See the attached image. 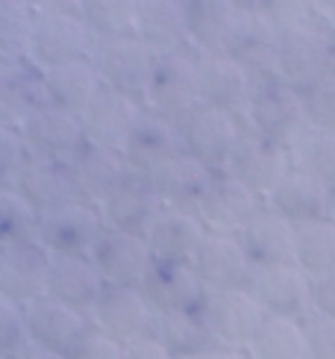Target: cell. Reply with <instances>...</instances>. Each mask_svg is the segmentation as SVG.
<instances>
[{"instance_id":"6da1fadb","label":"cell","mask_w":335,"mask_h":359,"mask_svg":"<svg viewBox=\"0 0 335 359\" xmlns=\"http://www.w3.org/2000/svg\"><path fill=\"white\" fill-rule=\"evenodd\" d=\"M245 118L253 133L288 147V151L309 130L303 100H300V88L288 86L285 80L273 77V74L271 77H256Z\"/></svg>"},{"instance_id":"7a4b0ae2","label":"cell","mask_w":335,"mask_h":359,"mask_svg":"<svg viewBox=\"0 0 335 359\" xmlns=\"http://www.w3.org/2000/svg\"><path fill=\"white\" fill-rule=\"evenodd\" d=\"M144 107L171 121H179L200 107V68L191 48L156 53Z\"/></svg>"},{"instance_id":"3957f363","label":"cell","mask_w":335,"mask_h":359,"mask_svg":"<svg viewBox=\"0 0 335 359\" xmlns=\"http://www.w3.org/2000/svg\"><path fill=\"white\" fill-rule=\"evenodd\" d=\"M88 59L95 65L103 88H112V92L130 95L144 103L150 74H153L156 65V53L139 36L95 39Z\"/></svg>"},{"instance_id":"277c9868","label":"cell","mask_w":335,"mask_h":359,"mask_svg":"<svg viewBox=\"0 0 335 359\" xmlns=\"http://www.w3.org/2000/svg\"><path fill=\"white\" fill-rule=\"evenodd\" d=\"M329 56V27L317 24L312 15L277 29V71L273 77L288 86L303 88L317 74L327 71Z\"/></svg>"},{"instance_id":"5b68a950","label":"cell","mask_w":335,"mask_h":359,"mask_svg":"<svg viewBox=\"0 0 335 359\" xmlns=\"http://www.w3.org/2000/svg\"><path fill=\"white\" fill-rule=\"evenodd\" d=\"M177 130H179L182 151L194 156L200 165H206L212 174L226 171L230 156L235 151V142L241 136L238 118L226 115L221 109L203 107V103L186 118H179Z\"/></svg>"},{"instance_id":"8992f818","label":"cell","mask_w":335,"mask_h":359,"mask_svg":"<svg viewBox=\"0 0 335 359\" xmlns=\"http://www.w3.org/2000/svg\"><path fill=\"white\" fill-rule=\"evenodd\" d=\"M103 227L100 209L77 198L53 212H44L36 238L50 257H88Z\"/></svg>"},{"instance_id":"52a82bcc","label":"cell","mask_w":335,"mask_h":359,"mask_svg":"<svg viewBox=\"0 0 335 359\" xmlns=\"http://www.w3.org/2000/svg\"><path fill=\"white\" fill-rule=\"evenodd\" d=\"M88 318L103 333L115 336L124 345L135 339L156 336L159 327V312L147 304L139 286H106Z\"/></svg>"},{"instance_id":"ba28073f","label":"cell","mask_w":335,"mask_h":359,"mask_svg":"<svg viewBox=\"0 0 335 359\" xmlns=\"http://www.w3.org/2000/svg\"><path fill=\"white\" fill-rule=\"evenodd\" d=\"M95 36L77 12H39L29 36V62L36 68H50L65 59L88 56Z\"/></svg>"},{"instance_id":"9c48e42d","label":"cell","mask_w":335,"mask_h":359,"mask_svg":"<svg viewBox=\"0 0 335 359\" xmlns=\"http://www.w3.org/2000/svg\"><path fill=\"white\" fill-rule=\"evenodd\" d=\"M262 206H265L262 194L247 189L230 171H218V174H212V183L206 186L194 212L209 233H233L235 236Z\"/></svg>"},{"instance_id":"30bf717a","label":"cell","mask_w":335,"mask_h":359,"mask_svg":"<svg viewBox=\"0 0 335 359\" xmlns=\"http://www.w3.org/2000/svg\"><path fill=\"white\" fill-rule=\"evenodd\" d=\"M139 289L159 316L203 309L209 294L203 280L197 277L194 265L179 259H153Z\"/></svg>"},{"instance_id":"8fae6325","label":"cell","mask_w":335,"mask_h":359,"mask_svg":"<svg viewBox=\"0 0 335 359\" xmlns=\"http://www.w3.org/2000/svg\"><path fill=\"white\" fill-rule=\"evenodd\" d=\"M292 151L277 142H271L265 136H259L250 127H241V136L235 142V151L230 156V171L233 177H238L247 189H253L256 194H268L273 191V186L292 171Z\"/></svg>"},{"instance_id":"7c38bea8","label":"cell","mask_w":335,"mask_h":359,"mask_svg":"<svg viewBox=\"0 0 335 359\" xmlns=\"http://www.w3.org/2000/svg\"><path fill=\"white\" fill-rule=\"evenodd\" d=\"M197 68H200V103L212 109H221L233 118L247 112L256 77L235 62L230 53H197Z\"/></svg>"},{"instance_id":"4fadbf2b","label":"cell","mask_w":335,"mask_h":359,"mask_svg":"<svg viewBox=\"0 0 335 359\" xmlns=\"http://www.w3.org/2000/svg\"><path fill=\"white\" fill-rule=\"evenodd\" d=\"M48 271L50 253L39 238L0 245V297L21 306L39 301L48 294Z\"/></svg>"},{"instance_id":"5bb4252c","label":"cell","mask_w":335,"mask_h":359,"mask_svg":"<svg viewBox=\"0 0 335 359\" xmlns=\"http://www.w3.org/2000/svg\"><path fill=\"white\" fill-rule=\"evenodd\" d=\"M194 271L203 280L206 292H233V289H250L256 268L247 259L245 248L238 245L233 233H206L194 253Z\"/></svg>"},{"instance_id":"9a60e30c","label":"cell","mask_w":335,"mask_h":359,"mask_svg":"<svg viewBox=\"0 0 335 359\" xmlns=\"http://www.w3.org/2000/svg\"><path fill=\"white\" fill-rule=\"evenodd\" d=\"M88 257L106 286H142L147 268L153 262V253H150L144 236L112 227H103Z\"/></svg>"},{"instance_id":"2e32d148","label":"cell","mask_w":335,"mask_h":359,"mask_svg":"<svg viewBox=\"0 0 335 359\" xmlns=\"http://www.w3.org/2000/svg\"><path fill=\"white\" fill-rule=\"evenodd\" d=\"M250 292L268 316H285L300 321L312 316V277L294 262L256 268Z\"/></svg>"},{"instance_id":"e0dca14e","label":"cell","mask_w":335,"mask_h":359,"mask_svg":"<svg viewBox=\"0 0 335 359\" xmlns=\"http://www.w3.org/2000/svg\"><path fill=\"white\" fill-rule=\"evenodd\" d=\"M18 130L27 151L33 156L71 162V156L86 144L80 115L62 107H53V103H44L41 109H36Z\"/></svg>"},{"instance_id":"ac0fdd59","label":"cell","mask_w":335,"mask_h":359,"mask_svg":"<svg viewBox=\"0 0 335 359\" xmlns=\"http://www.w3.org/2000/svg\"><path fill=\"white\" fill-rule=\"evenodd\" d=\"M203 316L212 327V333H215L218 345L245 351L268 312L253 297L250 289H233V292H209L203 304Z\"/></svg>"},{"instance_id":"d6986e66","label":"cell","mask_w":335,"mask_h":359,"mask_svg":"<svg viewBox=\"0 0 335 359\" xmlns=\"http://www.w3.org/2000/svg\"><path fill=\"white\" fill-rule=\"evenodd\" d=\"M24 318H27L29 345L44 348V351H56V353H71L74 345H77L91 327V318L86 312L74 309L68 304H59L48 294L33 304H27Z\"/></svg>"},{"instance_id":"ffe728a7","label":"cell","mask_w":335,"mask_h":359,"mask_svg":"<svg viewBox=\"0 0 335 359\" xmlns=\"http://www.w3.org/2000/svg\"><path fill=\"white\" fill-rule=\"evenodd\" d=\"M144 112V103L135 100L130 95L112 92V88H100L95 100L80 112V124H83V136L88 144H100V147H112L121 151L124 142L130 139V133L139 121V115Z\"/></svg>"},{"instance_id":"44dd1931","label":"cell","mask_w":335,"mask_h":359,"mask_svg":"<svg viewBox=\"0 0 335 359\" xmlns=\"http://www.w3.org/2000/svg\"><path fill=\"white\" fill-rule=\"evenodd\" d=\"M277 29L265 12L245 6L226 36L224 53H230L253 77H271L277 71Z\"/></svg>"},{"instance_id":"7402d4cb","label":"cell","mask_w":335,"mask_h":359,"mask_svg":"<svg viewBox=\"0 0 335 359\" xmlns=\"http://www.w3.org/2000/svg\"><path fill=\"white\" fill-rule=\"evenodd\" d=\"M177 154H182L177 121L150 112L144 107V112L139 115V121H135L130 133V139L121 147V156H124L127 168L135 174H153Z\"/></svg>"},{"instance_id":"603a6c76","label":"cell","mask_w":335,"mask_h":359,"mask_svg":"<svg viewBox=\"0 0 335 359\" xmlns=\"http://www.w3.org/2000/svg\"><path fill=\"white\" fill-rule=\"evenodd\" d=\"M332 194L335 191L327 183H321L317 177L300 168H292L265 198V206L273 209L277 215H282L285 221H292L294 227H300V224L329 218Z\"/></svg>"},{"instance_id":"cb8c5ba5","label":"cell","mask_w":335,"mask_h":359,"mask_svg":"<svg viewBox=\"0 0 335 359\" xmlns=\"http://www.w3.org/2000/svg\"><path fill=\"white\" fill-rule=\"evenodd\" d=\"M159 209H162V201H159V194L153 189L150 174L130 171L124 177V183L100 203V215H103L106 227L144 236Z\"/></svg>"},{"instance_id":"d4e9b609","label":"cell","mask_w":335,"mask_h":359,"mask_svg":"<svg viewBox=\"0 0 335 359\" xmlns=\"http://www.w3.org/2000/svg\"><path fill=\"white\" fill-rule=\"evenodd\" d=\"M68 168H71L74 189H77V198L86 201V203H95L97 209L130 174L121 151L100 147V144H88V142L71 156Z\"/></svg>"},{"instance_id":"484cf974","label":"cell","mask_w":335,"mask_h":359,"mask_svg":"<svg viewBox=\"0 0 335 359\" xmlns=\"http://www.w3.org/2000/svg\"><path fill=\"white\" fill-rule=\"evenodd\" d=\"M12 186L18 189L24 198L33 203L39 212H53V209L77 201V189H74L68 162L48 159V156H33L24 159L21 171L15 174Z\"/></svg>"},{"instance_id":"4316f807","label":"cell","mask_w":335,"mask_h":359,"mask_svg":"<svg viewBox=\"0 0 335 359\" xmlns=\"http://www.w3.org/2000/svg\"><path fill=\"white\" fill-rule=\"evenodd\" d=\"M253 268H271L294 262V224L262 206L259 212L235 233Z\"/></svg>"},{"instance_id":"83f0119b","label":"cell","mask_w":335,"mask_h":359,"mask_svg":"<svg viewBox=\"0 0 335 359\" xmlns=\"http://www.w3.org/2000/svg\"><path fill=\"white\" fill-rule=\"evenodd\" d=\"M203 221L197 218L191 209H174V206H162L156 218L150 221V227L144 233L147 248L153 253V259H179V262H191L197 248L206 238Z\"/></svg>"},{"instance_id":"f1b7e54d","label":"cell","mask_w":335,"mask_h":359,"mask_svg":"<svg viewBox=\"0 0 335 359\" xmlns=\"http://www.w3.org/2000/svg\"><path fill=\"white\" fill-rule=\"evenodd\" d=\"M106 283L91 262V257H50L48 297L91 316Z\"/></svg>"},{"instance_id":"f546056e","label":"cell","mask_w":335,"mask_h":359,"mask_svg":"<svg viewBox=\"0 0 335 359\" xmlns=\"http://www.w3.org/2000/svg\"><path fill=\"white\" fill-rule=\"evenodd\" d=\"M135 36L153 53L189 48L186 0H139V9H135Z\"/></svg>"},{"instance_id":"4dcf8cb0","label":"cell","mask_w":335,"mask_h":359,"mask_svg":"<svg viewBox=\"0 0 335 359\" xmlns=\"http://www.w3.org/2000/svg\"><path fill=\"white\" fill-rule=\"evenodd\" d=\"M44 77V88H48V100L53 107H62L68 112H83L95 95L103 88L95 65H91L88 56H77V59H65V62H56L50 68H41Z\"/></svg>"},{"instance_id":"1f68e13d","label":"cell","mask_w":335,"mask_h":359,"mask_svg":"<svg viewBox=\"0 0 335 359\" xmlns=\"http://www.w3.org/2000/svg\"><path fill=\"white\" fill-rule=\"evenodd\" d=\"M150 180H153V189L159 194L162 206L191 209L194 212L197 203H200V198H203L206 186L212 183V171L182 151L174 159H168L162 168H156L153 174H150Z\"/></svg>"},{"instance_id":"d6a6232c","label":"cell","mask_w":335,"mask_h":359,"mask_svg":"<svg viewBox=\"0 0 335 359\" xmlns=\"http://www.w3.org/2000/svg\"><path fill=\"white\" fill-rule=\"evenodd\" d=\"M48 100L41 68L33 62H12L0 77V124L21 127Z\"/></svg>"},{"instance_id":"836d02e7","label":"cell","mask_w":335,"mask_h":359,"mask_svg":"<svg viewBox=\"0 0 335 359\" xmlns=\"http://www.w3.org/2000/svg\"><path fill=\"white\" fill-rule=\"evenodd\" d=\"M238 0H186V27H189V48L194 53H215L224 50L226 36L241 15Z\"/></svg>"},{"instance_id":"e575fe53","label":"cell","mask_w":335,"mask_h":359,"mask_svg":"<svg viewBox=\"0 0 335 359\" xmlns=\"http://www.w3.org/2000/svg\"><path fill=\"white\" fill-rule=\"evenodd\" d=\"M245 351L250 359H306V327L300 318L265 316Z\"/></svg>"},{"instance_id":"d590c367","label":"cell","mask_w":335,"mask_h":359,"mask_svg":"<svg viewBox=\"0 0 335 359\" xmlns=\"http://www.w3.org/2000/svg\"><path fill=\"white\" fill-rule=\"evenodd\" d=\"M156 339L171 351L177 359H194L209 348L218 345L215 333L203 316V309L194 312H171V316H159Z\"/></svg>"},{"instance_id":"8d00e7d4","label":"cell","mask_w":335,"mask_h":359,"mask_svg":"<svg viewBox=\"0 0 335 359\" xmlns=\"http://www.w3.org/2000/svg\"><path fill=\"white\" fill-rule=\"evenodd\" d=\"M294 265L309 277L335 268V221L321 218L294 227Z\"/></svg>"},{"instance_id":"74e56055","label":"cell","mask_w":335,"mask_h":359,"mask_svg":"<svg viewBox=\"0 0 335 359\" xmlns=\"http://www.w3.org/2000/svg\"><path fill=\"white\" fill-rule=\"evenodd\" d=\"M139 0H80V18L95 39L135 36Z\"/></svg>"},{"instance_id":"f35d334b","label":"cell","mask_w":335,"mask_h":359,"mask_svg":"<svg viewBox=\"0 0 335 359\" xmlns=\"http://www.w3.org/2000/svg\"><path fill=\"white\" fill-rule=\"evenodd\" d=\"M292 165L317 177L335 191V130L309 127L292 147Z\"/></svg>"},{"instance_id":"ab89813d","label":"cell","mask_w":335,"mask_h":359,"mask_svg":"<svg viewBox=\"0 0 335 359\" xmlns=\"http://www.w3.org/2000/svg\"><path fill=\"white\" fill-rule=\"evenodd\" d=\"M41 212L12 183L0 186V245L29 242L39 236Z\"/></svg>"},{"instance_id":"60d3db41","label":"cell","mask_w":335,"mask_h":359,"mask_svg":"<svg viewBox=\"0 0 335 359\" xmlns=\"http://www.w3.org/2000/svg\"><path fill=\"white\" fill-rule=\"evenodd\" d=\"M36 12L24 0H0V56L6 62H29V36Z\"/></svg>"},{"instance_id":"b9f144b4","label":"cell","mask_w":335,"mask_h":359,"mask_svg":"<svg viewBox=\"0 0 335 359\" xmlns=\"http://www.w3.org/2000/svg\"><path fill=\"white\" fill-rule=\"evenodd\" d=\"M303 112H306L309 127L317 130H335V74L324 71L315 80L300 88Z\"/></svg>"},{"instance_id":"7bdbcfd3","label":"cell","mask_w":335,"mask_h":359,"mask_svg":"<svg viewBox=\"0 0 335 359\" xmlns=\"http://www.w3.org/2000/svg\"><path fill=\"white\" fill-rule=\"evenodd\" d=\"M27 348H29V339H27L24 306L0 297V356L21 359Z\"/></svg>"},{"instance_id":"ee69618b","label":"cell","mask_w":335,"mask_h":359,"mask_svg":"<svg viewBox=\"0 0 335 359\" xmlns=\"http://www.w3.org/2000/svg\"><path fill=\"white\" fill-rule=\"evenodd\" d=\"M68 359H124V341H118L115 336L91 324L86 336L68 353Z\"/></svg>"},{"instance_id":"f6af8a7d","label":"cell","mask_w":335,"mask_h":359,"mask_svg":"<svg viewBox=\"0 0 335 359\" xmlns=\"http://www.w3.org/2000/svg\"><path fill=\"white\" fill-rule=\"evenodd\" d=\"M27 156H29V151H27L24 139H21V130L9 127V124H0V186L12 183Z\"/></svg>"},{"instance_id":"bcb514c9","label":"cell","mask_w":335,"mask_h":359,"mask_svg":"<svg viewBox=\"0 0 335 359\" xmlns=\"http://www.w3.org/2000/svg\"><path fill=\"white\" fill-rule=\"evenodd\" d=\"M306 327V359H335V318L309 316Z\"/></svg>"},{"instance_id":"7dc6e473","label":"cell","mask_w":335,"mask_h":359,"mask_svg":"<svg viewBox=\"0 0 335 359\" xmlns=\"http://www.w3.org/2000/svg\"><path fill=\"white\" fill-rule=\"evenodd\" d=\"M312 316L335 318V268L312 277Z\"/></svg>"},{"instance_id":"c3c4849f","label":"cell","mask_w":335,"mask_h":359,"mask_svg":"<svg viewBox=\"0 0 335 359\" xmlns=\"http://www.w3.org/2000/svg\"><path fill=\"white\" fill-rule=\"evenodd\" d=\"M124 359H177L171 351H168L156 336L147 339H135L124 345Z\"/></svg>"},{"instance_id":"681fc988","label":"cell","mask_w":335,"mask_h":359,"mask_svg":"<svg viewBox=\"0 0 335 359\" xmlns=\"http://www.w3.org/2000/svg\"><path fill=\"white\" fill-rule=\"evenodd\" d=\"M24 4L39 12H77L80 15V0H24Z\"/></svg>"},{"instance_id":"f907efd6","label":"cell","mask_w":335,"mask_h":359,"mask_svg":"<svg viewBox=\"0 0 335 359\" xmlns=\"http://www.w3.org/2000/svg\"><path fill=\"white\" fill-rule=\"evenodd\" d=\"M194 359H250L247 351H241V348H226V345H215V348H209L203 353H197Z\"/></svg>"},{"instance_id":"816d5d0a","label":"cell","mask_w":335,"mask_h":359,"mask_svg":"<svg viewBox=\"0 0 335 359\" xmlns=\"http://www.w3.org/2000/svg\"><path fill=\"white\" fill-rule=\"evenodd\" d=\"M21 359H68V353H56V351H44V348H33V345H29L21 353Z\"/></svg>"},{"instance_id":"f5cc1de1","label":"cell","mask_w":335,"mask_h":359,"mask_svg":"<svg viewBox=\"0 0 335 359\" xmlns=\"http://www.w3.org/2000/svg\"><path fill=\"white\" fill-rule=\"evenodd\" d=\"M327 71L335 74V24L329 27V56H327Z\"/></svg>"},{"instance_id":"db71d44e","label":"cell","mask_w":335,"mask_h":359,"mask_svg":"<svg viewBox=\"0 0 335 359\" xmlns=\"http://www.w3.org/2000/svg\"><path fill=\"white\" fill-rule=\"evenodd\" d=\"M9 65H12V62H6V59H4V56H0V77H4V71H6Z\"/></svg>"},{"instance_id":"11a10c76","label":"cell","mask_w":335,"mask_h":359,"mask_svg":"<svg viewBox=\"0 0 335 359\" xmlns=\"http://www.w3.org/2000/svg\"><path fill=\"white\" fill-rule=\"evenodd\" d=\"M329 218L335 221V194H332V212H329Z\"/></svg>"},{"instance_id":"9f6ffc18","label":"cell","mask_w":335,"mask_h":359,"mask_svg":"<svg viewBox=\"0 0 335 359\" xmlns=\"http://www.w3.org/2000/svg\"><path fill=\"white\" fill-rule=\"evenodd\" d=\"M0 359H15V356H0Z\"/></svg>"}]
</instances>
